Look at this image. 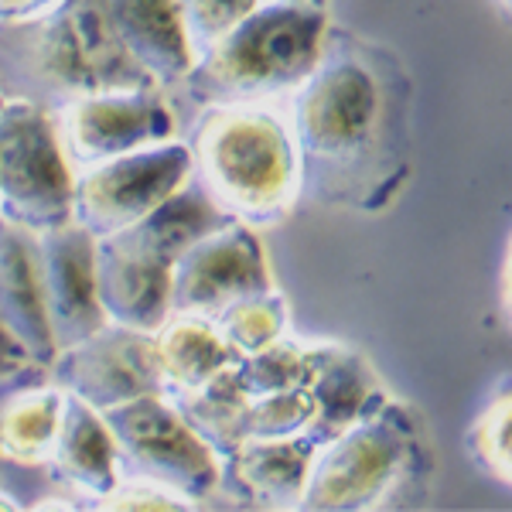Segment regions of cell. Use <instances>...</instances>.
<instances>
[{
	"instance_id": "cell-1",
	"label": "cell",
	"mask_w": 512,
	"mask_h": 512,
	"mask_svg": "<svg viewBox=\"0 0 512 512\" xmlns=\"http://www.w3.org/2000/svg\"><path fill=\"white\" fill-rule=\"evenodd\" d=\"M301 198L379 216L414 171V79L390 45L328 24L311 76L291 93Z\"/></svg>"
},
{
	"instance_id": "cell-2",
	"label": "cell",
	"mask_w": 512,
	"mask_h": 512,
	"mask_svg": "<svg viewBox=\"0 0 512 512\" xmlns=\"http://www.w3.org/2000/svg\"><path fill=\"white\" fill-rule=\"evenodd\" d=\"M154 86L120 45L106 0H55L18 21H0V96L45 113L113 89Z\"/></svg>"
},
{
	"instance_id": "cell-3",
	"label": "cell",
	"mask_w": 512,
	"mask_h": 512,
	"mask_svg": "<svg viewBox=\"0 0 512 512\" xmlns=\"http://www.w3.org/2000/svg\"><path fill=\"white\" fill-rule=\"evenodd\" d=\"M192 181L226 212L253 229L277 226L301 198V164L291 127L263 103L205 106L188 117Z\"/></svg>"
},
{
	"instance_id": "cell-4",
	"label": "cell",
	"mask_w": 512,
	"mask_h": 512,
	"mask_svg": "<svg viewBox=\"0 0 512 512\" xmlns=\"http://www.w3.org/2000/svg\"><path fill=\"white\" fill-rule=\"evenodd\" d=\"M325 31V7L263 0L205 52H198L192 69L164 93L175 110L185 106L192 117L205 106L291 96L315 69Z\"/></svg>"
},
{
	"instance_id": "cell-5",
	"label": "cell",
	"mask_w": 512,
	"mask_h": 512,
	"mask_svg": "<svg viewBox=\"0 0 512 512\" xmlns=\"http://www.w3.org/2000/svg\"><path fill=\"white\" fill-rule=\"evenodd\" d=\"M431 448L410 403L386 396L376 410L315 451L297 509L359 512L414 506L431 489Z\"/></svg>"
},
{
	"instance_id": "cell-6",
	"label": "cell",
	"mask_w": 512,
	"mask_h": 512,
	"mask_svg": "<svg viewBox=\"0 0 512 512\" xmlns=\"http://www.w3.org/2000/svg\"><path fill=\"white\" fill-rule=\"evenodd\" d=\"M76 171L62 151L55 113L0 96V216L35 233L72 222Z\"/></svg>"
},
{
	"instance_id": "cell-7",
	"label": "cell",
	"mask_w": 512,
	"mask_h": 512,
	"mask_svg": "<svg viewBox=\"0 0 512 512\" xmlns=\"http://www.w3.org/2000/svg\"><path fill=\"white\" fill-rule=\"evenodd\" d=\"M103 420L117 444L120 475L168 485L192 499L198 509L212 506L219 492L222 458L185 424L168 396H137L103 410Z\"/></svg>"
},
{
	"instance_id": "cell-8",
	"label": "cell",
	"mask_w": 512,
	"mask_h": 512,
	"mask_svg": "<svg viewBox=\"0 0 512 512\" xmlns=\"http://www.w3.org/2000/svg\"><path fill=\"white\" fill-rule=\"evenodd\" d=\"M188 175H192V151L185 137L89 164L76 171L72 222H79L96 239L113 236L144 219L154 205L185 185Z\"/></svg>"
},
{
	"instance_id": "cell-9",
	"label": "cell",
	"mask_w": 512,
	"mask_h": 512,
	"mask_svg": "<svg viewBox=\"0 0 512 512\" xmlns=\"http://www.w3.org/2000/svg\"><path fill=\"white\" fill-rule=\"evenodd\" d=\"M72 171L178 137V117L161 86L93 93L55 113Z\"/></svg>"
},
{
	"instance_id": "cell-10",
	"label": "cell",
	"mask_w": 512,
	"mask_h": 512,
	"mask_svg": "<svg viewBox=\"0 0 512 512\" xmlns=\"http://www.w3.org/2000/svg\"><path fill=\"white\" fill-rule=\"evenodd\" d=\"M48 376L99 414L137 396L164 393L154 332H137L113 321L69 349L55 352V359L48 362Z\"/></svg>"
},
{
	"instance_id": "cell-11",
	"label": "cell",
	"mask_w": 512,
	"mask_h": 512,
	"mask_svg": "<svg viewBox=\"0 0 512 512\" xmlns=\"http://www.w3.org/2000/svg\"><path fill=\"white\" fill-rule=\"evenodd\" d=\"M274 287L267 253L246 222H229L188 246L171 267V315L216 318L226 304Z\"/></svg>"
},
{
	"instance_id": "cell-12",
	"label": "cell",
	"mask_w": 512,
	"mask_h": 512,
	"mask_svg": "<svg viewBox=\"0 0 512 512\" xmlns=\"http://www.w3.org/2000/svg\"><path fill=\"white\" fill-rule=\"evenodd\" d=\"M38 253L48 328L59 352L106 325L96 294V236H89L79 222H65L38 233Z\"/></svg>"
},
{
	"instance_id": "cell-13",
	"label": "cell",
	"mask_w": 512,
	"mask_h": 512,
	"mask_svg": "<svg viewBox=\"0 0 512 512\" xmlns=\"http://www.w3.org/2000/svg\"><path fill=\"white\" fill-rule=\"evenodd\" d=\"M318 444L308 434L246 437L219 465V492L226 506L297 509Z\"/></svg>"
},
{
	"instance_id": "cell-14",
	"label": "cell",
	"mask_w": 512,
	"mask_h": 512,
	"mask_svg": "<svg viewBox=\"0 0 512 512\" xmlns=\"http://www.w3.org/2000/svg\"><path fill=\"white\" fill-rule=\"evenodd\" d=\"M0 328L35 366L48 369V362L55 359L45 291H41L38 233L4 216H0Z\"/></svg>"
},
{
	"instance_id": "cell-15",
	"label": "cell",
	"mask_w": 512,
	"mask_h": 512,
	"mask_svg": "<svg viewBox=\"0 0 512 512\" xmlns=\"http://www.w3.org/2000/svg\"><path fill=\"white\" fill-rule=\"evenodd\" d=\"M311 369H308V393L315 403V414H311L308 434L311 441L325 444L352 427L355 420H362L369 410H376L386 400L383 383H379L373 362L366 359L359 349L338 342H321L308 345Z\"/></svg>"
},
{
	"instance_id": "cell-16",
	"label": "cell",
	"mask_w": 512,
	"mask_h": 512,
	"mask_svg": "<svg viewBox=\"0 0 512 512\" xmlns=\"http://www.w3.org/2000/svg\"><path fill=\"white\" fill-rule=\"evenodd\" d=\"M96 294L113 325L158 332L171 318V270L117 236L96 239Z\"/></svg>"
},
{
	"instance_id": "cell-17",
	"label": "cell",
	"mask_w": 512,
	"mask_h": 512,
	"mask_svg": "<svg viewBox=\"0 0 512 512\" xmlns=\"http://www.w3.org/2000/svg\"><path fill=\"white\" fill-rule=\"evenodd\" d=\"M106 14L120 45L154 86L171 89L192 69L195 52L178 0H106Z\"/></svg>"
},
{
	"instance_id": "cell-18",
	"label": "cell",
	"mask_w": 512,
	"mask_h": 512,
	"mask_svg": "<svg viewBox=\"0 0 512 512\" xmlns=\"http://www.w3.org/2000/svg\"><path fill=\"white\" fill-rule=\"evenodd\" d=\"M48 468L65 489L79 495L82 509H93L99 495L110 492L120 478L117 444H113V434L106 427L103 414L72 393H65L62 424Z\"/></svg>"
},
{
	"instance_id": "cell-19",
	"label": "cell",
	"mask_w": 512,
	"mask_h": 512,
	"mask_svg": "<svg viewBox=\"0 0 512 512\" xmlns=\"http://www.w3.org/2000/svg\"><path fill=\"white\" fill-rule=\"evenodd\" d=\"M229 222H236V219H229L226 212L202 192V185L188 175L185 185L175 188L161 205H154L144 219H137L134 226L120 229V233H113V236H117L123 246L151 256L154 263L171 270L188 246L198 243L202 236L216 233L222 226H229Z\"/></svg>"
},
{
	"instance_id": "cell-20",
	"label": "cell",
	"mask_w": 512,
	"mask_h": 512,
	"mask_svg": "<svg viewBox=\"0 0 512 512\" xmlns=\"http://www.w3.org/2000/svg\"><path fill=\"white\" fill-rule=\"evenodd\" d=\"M164 390H195L222 369L236 366L239 355L205 315H171L154 332Z\"/></svg>"
},
{
	"instance_id": "cell-21",
	"label": "cell",
	"mask_w": 512,
	"mask_h": 512,
	"mask_svg": "<svg viewBox=\"0 0 512 512\" xmlns=\"http://www.w3.org/2000/svg\"><path fill=\"white\" fill-rule=\"evenodd\" d=\"M62 407L65 390L48 376V369L7 396L4 410H0V451H4V458L35 468L48 465L55 437H59Z\"/></svg>"
},
{
	"instance_id": "cell-22",
	"label": "cell",
	"mask_w": 512,
	"mask_h": 512,
	"mask_svg": "<svg viewBox=\"0 0 512 512\" xmlns=\"http://www.w3.org/2000/svg\"><path fill=\"white\" fill-rule=\"evenodd\" d=\"M185 424L209 444L219 458L236 451L250 437V403L253 396L239 386L233 366L212 376L195 390H164Z\"/></svg>"
},
{
	"instance_id": "cell-23",
	"label": "cell",
	"mask_w": 512,
	"mask_h": 512,
	"mask_svg": "<svg viewBox=\"0 0 512 512\" xmlns=\"http://www.w3.org/2000/svg\"><path fill=\"white\" fill-rule=\"evenodd\" d=\"M41 373H45V366L24 362L18 373L0 379V410H4L7 396L21 390L24 383H31V379H38ZM0 492L11 495L21 509H82L79 495L65 489L48 465H18V461H7L4 451H0Z\"/></svg>"
},
{
	"instance_id": "cell-24",
	"label": "cell",
	"mask_w": 512,
	"mask_h": 512,
	"mask_svg": "<svg viewBox=\"0 0 512 512\" xmlns=\"http://www.w3.org/2000/svg\"><path fill=\"white\" fill-rule=\"evenodd\" d=\"M468 454L492 482L512 489V376H499L468 427Z\"/></svg>"
},
{
	"instance_id": "cell-25",
	"label": "cell",
	"mask_w": 512,
	"mask_h": 512,
	"mask_svg": "<svg viewBox=\"0 0 512 512\" xmlns=\"http://www.w3.org/2000/svg\"><path fill=\"white\" fill-rule=\"evenodd\" d=\"M212 321H216L219 335L229 342V349L236 355H250L287 335L291 308H287V297L277 287H270V291L246 294L239 301L226 304Z\"/></svg>"
},
{
	"instance_id": "cell-26",
	"label": "cell",
	"mask_w": 512,
	"mask_h": 512,
	"mask_svg": "<svg viewBox=\"0 0 512 512\" xmlns=\"http://www.w3.org/2000/svg\"><path fill=\"white\" fill-rule=\"evenodd\" d=\"M308 369H311L308 345L284 335L250 355H239L233 373L239 379V386L250 396H267V393L304 386L308 383Z\"/></svg>"
},
{
	"instance_id": "cell-27",
	"label": "cell",
	"mask_w": 512,
	"mask_h": 512,
	"mask_svg": "<svg viewBox=\"0 0 512 512\" xmlns=\"http://www.w3.org/2000/svg\"><path fill=\"white\" fill-rule=\"evenodd\" d=\"M315 414L308 386L253 396L250 403V437H294L304 434Z\"/></svg>"
},
{
	"instance_id": "cell-28",
	"label": "cell",
	"mask_w": 512,
	"mask_h": 512,
	"mask_svg": "<svg viewBox=\"0 0 512 512\" xmlns=\"http://www.w3.org/2000/svg\"><path fill=\"white\" fill-rule=\"evenodd\" d=\"M260 4L263 0H178L192 52H205L212 41L226 35L236 21H243Z\"/></svg>"
},
{
	"instance_id": "cell-29",
	"label": "cell",
	"mask_w": 512,
	"mask_h": 512,
	"mask_svg": "<svg viewBox=\"0 0 512 512\" xmlns=\"http://www.w3.org/2000/svg\"><path fill=\"white\" fill-rule=\"evenodd\" d=\"M93 509H130V512H171V509H198L192 499H185L181 492L168 489L151 478H134L120 475L106 495H99Z\"/></svg>"
},
{
	"instance_id": "cell-30",
	"label": "cell",
	"mask_w": 512,
	"mask_h": 512,
	"mask_svg": "<svg viewBox=\"0 0 512 512\" xmlns=\"http://www.w3.org/2000/svg\"><path fill=\"white\" fill-rule=\"evenodd\" d=\"M55 0H0V21H18V18H31V14L52 7Z\"/></svg>"
},
{
	"instance_id": "cell-31",
	"label": "cell",
	"mask_w": 512,
	"mask_h": 512,
	"mask_svg": "<svg viewBox=\"0 0 512 512\" xmlns=\"http://www.w3.org/2000/svg\"><path fill=\"white\" fill-rule=\"evenodd\" d=\"M502 308H506V318L512 325V239L506 246V260H502Z\"/></svg>"
},
{
	"instance_id": "cell-32",
	"label": "cell",
	"mask_w": 512,
	"mask_h": 512,
	"mask_svg": "<svg viewBox=\"0 0 512 512\" xmlns=\"http://www.w3.org/2000/svg\"><path fill=\"white\" fill-rule=\"evenodd\" d=\"M21 366H24V359H18V355H11V352H0V379L18 373Z\"/></svg>"
},
{
	"instance_id": "cell-33",
	"label": "cell",
	"mask_w": 512,
	"mask_h": 512,
	"mask_svg": "<svg viewBox=\"0 0 512 512\" xmlns=\"http://www.w3.org/2000/svg\"><path fill=\"white\" fill-rule=\"evenodd\" d=\"M0 352H11V355H18V359H24V355H21V349H18V345L11 342V335H7L4 328H0ZM24 362H28V359H24Z\"/></svg>"
},
{
	"instance_id": "cell-34",
	"label": "cell",
	"mask_w": 512,
	"mask_h": 512,
	"mask_svg": "<svg viewBox=\"0 0 512 512\" xmlns=\"http://www.w3.org/2000/svg\"><path fill=\"white\" fill-rule=\"evenodd\" d=\"M291 4H315V7H325L328 0H291Z\"/></svg>"
},
{
	"instance_id": "cell-35",
	"label": "cell",
	"mask_w": 512,
	"mask_h": 512,
	"mask_svg": "<svg viewBox=\"0 0 512 512\" xmlns=\"http://www.w3.org/2000/svg\"><path fill=\"white\" fill-rule=\"evenodd\" d=\"M495 4H499L502 11H509V14H512V0H495Z\"/></svg>"
}]
</instances>
